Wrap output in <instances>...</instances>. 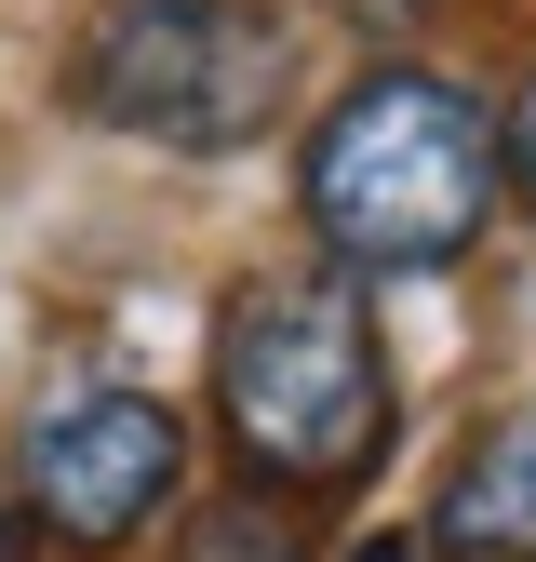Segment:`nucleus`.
Instances as JSON below:
<instances>
[{
    "label": "nucleus",
    "mask_w": 536,
    "mask_h": 562,
    "mask_svg": "<svg viewBox=\"0 0 536 562\" xmlns=\"http://www.w3.org/2000/svg\"><path fill=\"white\" fill-rule=\"evenodd\" d=\"M510 188L496 161V121L469 108L429 67H362L349 94L322 108L309 161H295V201H309V241L349 268V281H389V268H456L483 241V201Z\"/></svg>",
    "instance_id": "f257e3e1"
},
{
    "label": "nucleus",
    "mask_w": 536,
    "mask_h": 562,
    "mask_svg": "<svg viewBox=\"0 0 536 562\" xmlns=\"http://www.w3.org/2000/svg\"><path fill=\"white\" fill-rule=\"evenodd\" d=\"M215 415L255 482L349 496L389 442V348L349 268H255L215 322Z\"/></svg>",
    "instance_id": "f03ea898"
},
{
    "label": "nucleus",
    "mask_w": 536,
    "mask_h": 562,
    "mask_svg": "<svg viewBox=\"0 0 536 562\" xmlns=\"http://www.w3.org/2000/svg\"><path fill=\"white\" fill-rule=\"evenodd\" d=\"M282 14L268 0H108L94 41H81V108L134 148H255L268 108H282Z\"/></svg>",
    "instance_id": "7ed1b4c3"
},
{
    "label": "nucleus",
    "mask_w": 536,
    "mask_h": 562,
    "mask_svg": "<svg viewBox=\"0 0 536 562\" xmlns=\"http://www.w3.org/2000/svg\"><path fill=\"white\" fill-rule=\"evenodd\" d=\"M175 469H188V429H175V402H148V389H54V402H27V429H14L27 522H54L67 549H134L175 509Z\"/></svg>",
    "instance_id": "20e7f679"
},
{
    "label": "nucleus",
    "mask_w": 536,
    "mask_h": 562,
    "mask_svg": "<svg viewBox=\"0 0 536 562\" xmlns=\"http://www.w3.org/2000/svg\"><path fill=\"white\" fill-rule=\"evenodd\" d=\"M429 549H443V562H536V402L496 415V429L443 469Z\"/></svg>",
    "instance_id": "39448f33"
},
{
    "label": "nucleus",
    "mask_w": 536,
    "mask_h": 562,
    "mask_svg": "<svg viewBox=\"0 0 536 562\" xmlns=\"http://www.w3.org/2000/svg\"><path fill=\"white\" fill-rule=\"evenodd\" d=\"M496 161H510V201H536V67H523V94L496 108Z\"/></svg>",
    "instance_id": "423d86ee"
},
{
    "label": "nucleus",
    "mask_w": 536,
    "mask_h": 562,
    "mask_svg": "<svg viewBox=\"0 0 536 562\" xmlns=\"http://www.w3.org/2000/svg\"><path fill=\"white\" fill-rule=\"evenodd\" d=\"M14 549H27V509H0V562H14Z\"/></svg>",
    "instance_id": "0eeeda50"
},
{
    "label": "nucleus",
    "mask_w": 536,
    "mask_h": 562,
    "mask_svg": "<svg viewBox=\"0 0 536 562\" xmlns=\"http://www.w3.org/2000/svg\"><path fill=\"white\" fill-rule=\"evenodd\" d=\"M376 562H416V549H376Z\"/></svg>",
    "instance_id": "6e6552de"
}]
</instances>
